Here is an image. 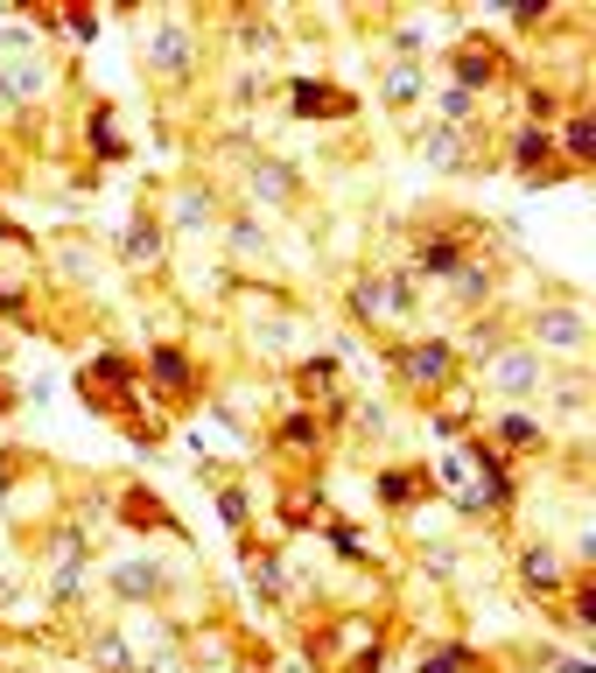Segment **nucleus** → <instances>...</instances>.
I'll return each mask as SVG.
<instances>
[{
    "label": "nucleus",
    "mask_w": 596,
    "mask_h": 673,
    "mask_svg": "<svg viewBox=\"0 0 596 673\" xmlns=\"http://www.w3.org/2000/svg\"><path fill=\"white\" fill-rule=\"evenodd\" d=\"M442 485L456 491L464 512H506L512 506V477H506V456L491 442H464V449L442 456Z\"/></svg>",
    "instance_id": "1"
},
{
    "label": "nucleus",
    "mask_w": 596,
    "mask_h": 673,
    "mask_svg": "<svg viewBox=\"0 0 596 673\" xmlns=\"http://www.w3.org/2000/svg\"><path fill=\"white\" fill-rule=\"evenodd\" d=\"M583 344H589V323H583V310H541V323H533V351L583 358Z\"/></svg>",
    "instance_id": "2"
},
{
    "label": "nucleus",
    "mask_w": 596,
    "mask_h": 673,
    "mask_svg": "<svg viewBox=\"0 0 596 673\" xmlns=\"http://www.w3.org/2000/svg\"><path fill=\"white\" fill-rule=\"evenodd\" d=\"M414 310V295L400 281H365L358 287V316H372V323H393V316H408Z\"/></svg>",
    "instance_id": "3"
},
{
    "label": "nucleus",
    "mask_w": 596,
    "mask_h": 673,
    "mask_svg": "<svg viewBox=\"0 0 596 673\" xmlns=\"http://www.w3.org/2000/svg\"><path fill=\"white\" fill-rule=\"evenodd\" d=\"M400 372H408L414 387H442V379H449V344H408V351H400Z\"/></svg>",
    "instance_id": "4"
},
{
    "label": "nucleus",
    "mask_w": 596,
    "mask_h": 673,
    "mask_svg": "<svg viewBox=\"0 0 596 673\" xmlns=\"http://www.w3.org/2000/svg\"><path fill=\"white\" fill-rule=\"evenodd\" d=\"M519 562H527V589H541V596H562V589H568V575H575L554 547H527Z\"/></svg>",
    "instance_id": "5"
},
{
    "label": "nucleus",
    "mask_w": 596,
    "mask_h": 673,
    "mask_svg": "<svg viewBox=\"0 0 596 673\" xmlns=\"http://www.w3.org/2000/svg\"><path fill=\"white\" fill-rule=\"evenodd\" d=\"M491 379H498L506 393L541 387V351H512V358H498V365H491Z\"/></svg>",
    "instance_id": "6"
},
{
    "label": "nucleus",
    "mask_w": 596,
    "mask_h": 673,
    "mask_svg": "<svg viewBox=\"0 0 596 673\" xmlns=\"http://www.w3.org/2000/svg\"><path fill=\"white\" fill-rule=\"evenodd\" d=\"M127 253H133V260H162V225H133Z\"/></svg>",
    "instance_id": "7"
},
{
    "label": "nucleus",
    "mask_w": 596,
    "mask_h": 673,
    "mask_svg": "<svg viewBox=\"0 0 596 673\" xmlns=\"http://www.w3.org/2000/svg\"><path fill=\"white\" fill-rule=\"evenodd\" d=\"M562 141H568V155H575V162L589 155V120H583V112H575V120H568V133H562Z\"/></svg>",
    "instance_id": "8"
}]
</instances>
